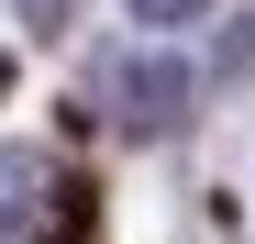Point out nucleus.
Wrapping results in <instances>:
<instances>
[{
    "instance_id": "7ed1b4c3",
    "label": "nucleus",
    "mask_w": 255,
    "mask_h": 244,
    "mask_svg": "<svg viewBox=\"0 0 255 244\" xmlns=\"http://www.w3.org/2000/svg\"><path fill=\"white\" fill-rule=\"evenodd\" d=\"M222 78H255V11H244V22L222 33Z\"/></svg>"
},
{
    "instance_id": "f03ea898",
    "label": "nucleus",
    "mask_w": 255,
    "mask_h": 244,
    "mask_svg": "<svg viewBox=\"0 0 255 244\" xmlns=\"http://www.w3.org/2000/svg\"><path fill=\"white\" fill-rule=\"evenodd\" d=\"M45 189H56V167H45V155H33V144H0V244H22V233H33Z\"/></svg>"
},
{
    "instance_id": "20e7f679",
    "label": "nucleus",
    "mask_w": 255,
    "mask_h": 244,
    "mask_svg": "<svg viewBox=\"0 0 255 244\" xmlns=\"http://www.w3.org/2000/svg\"><path fill=\"white\" fill-rule=\"evenodd\" d=\"M11 11H22L33 33H67V22H78V0H11Z\"/></svg>"
},
{
    "instance_id": "39448f33",
    "label": "nucleus",
    "mask_w": 255,
    "mask_h": 244,
    "mask_svg": "<svg viewBox=\"0 0 255 244\" xmlns=\"http://www.w3.org/2000/svg\"><path fill=\"white\" fill-rule=\"evenodd\" d=\"M200 11H211V0H133V22H155V33L166 22H200Z\"/></svg>"
},
{
    "instance_id": "f257e3e1",
    "label": "nucleus",
    "mask_w": 255,
    "mask_h": 244,
    "mask_svg": "<svg viewBox=\"0 0 255 244\" xmlns=\"http://www.w3.org/2000/svg\"><path fill=\"white\" fill-rule=\"evenodd\" d=\"M189 100H200V78L178 67V56H111L100 67V111L122 122V133H133V144H166V133H178V122H189Z\"/></svg>"
}]
</instances>
